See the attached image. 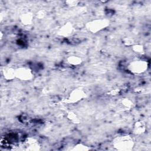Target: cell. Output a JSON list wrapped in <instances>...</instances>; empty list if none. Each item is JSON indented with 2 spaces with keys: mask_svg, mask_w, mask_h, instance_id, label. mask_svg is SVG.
Returning a JSON list of instances; mask_svg holds the SVG:
<instances>
[{
  "mask_svg": "<svg viewBox=\"0 0 151 151\" xmlns=\"http://www.w3.org/2000/svg\"><path fill=\"white\" fill-rule=\"evenodd\" d=\"M17 74L18 76V77L24 80L29 79L30 76H31L30 71H29L28 69L25 68L18 70L17 71Z\"/></svg>",
  "mask_w": 151,
  "mask_h": 151,
  "instance_id": "3",
  "label": "cell"
},
{
  "mask_svg": "<svg viewBox=\"0 0 151 151\" xmlns=\"http://www.w3.org/2000/svg\"><path fill=\"white\" fill-rule=\"evenodd\" d=\"M134 50L137 52L142 53L143 51V48L141 45H136L134 47Z\"/></svg>",
  "mask_w": 151,
  "mask_h": 151,
  "instance_id": "5",
  "label": "cell"
},
{
  "mask_svg": "<svg viewBox=\"0 0 151 151\" xmlns=\"http://www.w3.org/2000/svg\"><path fill=\"white\" fill-rule=\"evenodd\" d=\"M115 146L121 147V149H129L133 146V141L129 137H123L115 142Z\"/></svg>",
  "mask_w": 151,
  "mask_h": 151,
  "instance_id": "2",
  "label": "cell"
},
{
  "mask_svg": "<svg viewBox=\"0 0 151 151\" xmlns=\"http://www.w3.org/2000/svg\"><path fill=\"white\" fill-rule=\"evenodd\" d=\"M130 68L132 72L135 73H141L147 70V64L144 61H134L130 65Z\"/></svg>",
  "mask_w": 151,
  "mask_h": 151,
  "instance_id": "1",
  "label": "cell"
},
{
  "mask_svg": "<svg viewBox=\"0 0 151 151\" xmlns=\"http://www.w3.org/2000/svg\"><path fill=\"white\" fill-rule=\"evenodd\" d=\"M68 62L70 64H78L81 63V59H80L79 58L75 57V56H72L71 57H70L68 58Z\"/></svg>",
  "mask_w": 151,
  "mask_h": 151,
  "instance_id": "4",
  "label": "cell"
}]
</instances>
